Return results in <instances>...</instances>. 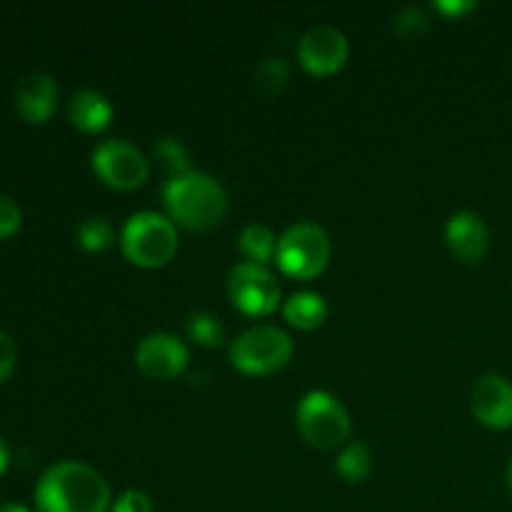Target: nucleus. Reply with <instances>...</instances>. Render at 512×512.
Listing matches in <instances>:
<instances>
[{"mask_svg":"<svg viewBox=\"0 0 512 512\" xmlns=\"http://www.w3.org/2000/svg\"><path fill=\"white\" fill-rule=\"evenodd\" d=\"M113 498L103 473L80 460H60L35 485L38 512H110Z\"/></svg>","mask_w":512,"mask_h":512,"instance_id":"1","label":"nucleus"},{"mask_svg":"<svg viewBox=\"0 0 512 512\" xmlns=\"http://www.w3.org/2000/svg\"><path fill=\"white\" fill-rule=\"evenodd\" d=\"M163 203L175 225L190 233H203L223 220L228 195L213 175L188 170L168 178V183L163 185Z\"/></svg>","mask_w":512,"mask_h":512,"instance_id":"2","label":"nucleus"},{"mask_svg":"<svg viewBox=\"0 0 512 512\" xmlns=\"http://www.w3.org/2000/svg\"><path fill=\"white\" fill-rule=\"evenodd\" d=\"M123 255L138 268H163L178 253V228L155 210H140L125 220L120 230Z\"/></svg>","mask_w":512,"mask_h":512,"instance_id":"3","label":"nucleus"},{"mask_svg":"<svg viewBox=\"0 0 512 512\" xmlns=\"http://www.w3.org/2000/svg\"><path fill=\"white\" fill-rule=\"evenodd\" d=\"M330 245L328 233L318 223H295L278 238L275 265L295 280H313L328 268Z\"/></svg>","mask_w":512,"mask_h":512,"instance_id":"4","label":"nucleus"},{"mask_svg":"<svg viewBox=\"0 0 512 512\" xmlns=\"http://www.w3.org/2000/svg\"><path fill=\"white\" fill-rule=\"evenodd\" d=\"M293 358V340L278 325H255L230 345V363L243 375H273Z\"/></svg>","mask_w":512,"mask_h":512,"instance_id":"5","label":"nucleus"},{"mask_svg":"<svg viewBox=\"0 0 512 512\" xmlns=\"http://www.w3.org/2000/svg\"><path fill=\"white\" fill-rule=\"evenodd\" d=\"M295 425L305 443L318 450H333L348 440L350 415L335 395L325 390H310L295 408Z\"/></svg>","mask_w":512,"mask_h":512,"instance_id":"6","label":"nucleus"},{"mask_svg":"<svg viewBox=\"0 0 512 512\" xmlns=\"http://www.w3.org/2000/svg\"><path fill=\"white\" fill-rule=\"evenodd\" d=\"M228 295L240 313L250 318H265L278 310L280 283L265 265L243 260L230 268Z\"/></svg>","mask_w":512,"mask_h":512,"instance_id":"7","label":"nucleus"},{"mask_svg":"<svg viewBox=\"0 0 512 512\" xmlns=\"http://www.w3.org/2000/svg\"><path fill=\"white\" fill-rule=\"evenodd\" d=\"M93 173L115 190H135L148 180L150 163L128 140H103L90 155Z\"/></svg>","mask_w":512,"mask_h":512,"instance_id":"8","label":"nucleus"},{"mask_svg":"<svg viewBox=\"0 0 512 512\" xmlns=\"http://www.w3.org/2000/svg\"><path fill=\"white\" fill-rule=\"evenodd\" d=\"M350 58V43L343 30L333 25H315L300 38L298 60L303 70L318 78L335 75Z\"/></svg>","mask_w":512,"mask_h":512,"instance_id":"9","label":"nucleus"},{"mask_svg":"<svg viewBox=\"0 0 512 512\" xmlns=\"http://www.w3.org/2000/svg\"><path fill=\"white\" fill-rule=\"evenodd\" d=\"M190 350L170 333H153L135 348V365L150 380H173L188 368Z\"/></svg>","mask_w":512,"mask_h":512,"instance_id":"10","label":"nucleus"},{"mask_svg":"<svg viewBox=\"0 0 512 512\" xmlns=\"http://www.w3.org/2000/svg\"><path fill=\"white\" fill-rule=\"evenodd\" d=\"M475 420L490 430L512 428V383L498 373L480 375L470 393Z\"/></svg>","mask_w":512,"mask_h":512,"instance_id":"11","label":"nucleus"},{"mask_svg":"<svg viewBox=\"0 0 512 512\" xmlns=\"http://www.w3.org/2000/svg\"><path fill=\"white\" fill-rule=\"evenodd\" d=\"M445 243L460 263L475 265L488 253L490 230L478 213L460 210L445 225Z\"/></svg>","mask_w":512,"mask_h":512,"instance_id":"12","label":"nucleus"},{"mask_svg":"<svg viewBox=\"0 0 512 512\" xmlns=\"http://www.w3.org/2000/svg\"><path fill=\"white\" fill-rule=\"evenodd\" d=\"M55 100H58V85H55L53 75L48 73H30L20 80L18 90H15V105L18 113L23 115L28 123H45L53 115Z\"/></svg>","mask_w":512,"mask_h":512,"instance_id":"13","label":"nucleus"},{"mask_svg":"<svg viewBox=\"0 0 512 512\" xmlns=\"http://www.w3.org/2000/svg\"><path fill=\"white\" fill-rule=\"evenodd\" d=\"M113 105L98 90H80L70 98L68 115L70 123L80 130V133L98 135L113 123Z\"/></svg>","mask_w":512,"mask_h":512,"instance_id":"14","label":"nucleus"},{"mask_svg":"<svg viewBox=\"0 0 512 512\" xmlns=\"http://www.w3.org/2000/svg\"><path fill=\"white\" fill-rule=\"evenodd\" d=\"M283 318L298 330H315L328 318V303L320 293L300 290L283 303Z\"/></svg>","mask_w":512,"mask_h":512,"instance_id":"15","label":"nucleus"},{"mask_svg":"<svg viewBox=\"0 0 512 512\" xmlns=\"http://www.w3.org/2000/svg\"><path fill=\"white\" fill-rule=\"evenodd\" d=\"M238 250L248 263H258L268 268L275 263V253H278V238L273 230L263 223H250L240 230L238 235Z\"/></svg>","mask_w":512,"mask_h":512,"instance_id":"16","label":"nucleus"},{"mask_svg":"<svg viewBox=\"0 0 512 512\" xmlns=\"http://www.w3.org/2000/svg\"><path fill=\"white\" fill-rule=\"evenodd\" d=\"M335 470L345 483H363L368 480L370 470H373V455L363 440H353L340 450L338 460H335Z\"/></svg>","mask_w":512,"mask_h":512,"instance_id":"17","label":"nucleus"},{"mask_svg":"<svg viewBox=\"0 0 512 512\" xmlns=\"http://www.w3.org/2000/svg\"><path fill=\"white\" fill-rule=\"evenodd\" d=\"M290 63L283 55H268L255 68V88L265 95H275L288 85Z\"/></svg>","mask_w":512,"mask_h":512,"instance_id":"18","label":"nucleus"},{"mask_svg":"<svg viewBox=\"0 0 512 512\" xmlns=\"http://www.w3.org/2000/svg\"><path fill=\"white\" fill-rule=\"evenodd\" d=\"M115 228L105 218H85L78 225V245L88 253H103L113 248Z\"/></svg>","mask_w":512,"mask_h":512,"instance_id":"19","label":"nucleus"},{"mask_svg":"<svg viewBox=\"0 0 512 512\" xmlns=\"http://www.w3.org/2000/svg\"><path fill=\"white\" fill-rule=\"evenodd\" d=\"M185 330H188L190 340H195L203 348H218L225 340L223 325L210 313H190L185 320Z\"/></svg>","mask_w":512,"mask_h":512,"instance_id":"20","label":"nucleus"},{"mask_svg":"<svg viewBox=\"0 0 512 512\" xmlns=\"http://www.w3.org/2000/svg\"><path fill=\"white\" fill-rule=\"evenodd\" d=\"M155 158L163 163V168L168 170L170 178L175 175H183L190 170V153L185 148L183 140L178 138H160L155 143Z\"/></svg>","mask_w":512,"mask_h":512,"instance_id":"21","label":"nucleus"},{"mask_svg":"<svg viewBox=\"0 0 512 512\" xmlns=\"http://www.w3.org/2000/svg\"><path fill=\"white\" fill-rule=\"evenodd\" d=\"M428 25V15H425V10L418 8V5H408V8L400 10L398 18H395V30H398L405 40L420 38V35L428 30Z\"/></svg>","mask_w":512,"mask_h":512,"instance_id":"22","label":"nucleus"},{"mask_svg":"<svg viewBox=\"0 0 512 512\" xmlns=\"http://www.w3.org/2000/svg\"><path fill=\"white\" fill-rule=\"evenodd\" d=\"M110 512H153V500L143 490H123L110 505Z\"/></svg>","mask_w":512,"mask_h":512,"instance_id":"23","label":"nucleus"},{"mask_svg":"<svg viewBox=\"0 0 512 512\" xmlns=\"http://www.w3.org/2000/svg\"><path fill=\"white\" fill-rule=\"evenodd\" d=\"M20 220H23V215H20L18 203L8 195H0V238L13 235L20 228Z\"/></svg>","mask_w":512,"mask_h":512,"instance_id":"24","label":"nucleus"},{"mask_svg":"<svg viewBox=\"0 0 512 512\" xmlns=\"http://www.w3.org/2000/svg\"><path fill=\"white\" fill-rule=\"evenodd\" d=\"M15 360H18V348H15V340L8 333L0 330V383L13 373Z\"/></svg>","mask_w":512,"mask_h":512,"instance_id":"25","label":"nucleus"},{"mask_svg":"<svg viewBox=\"0 0 512 512\" xmlns=\"http://www.w3.org/2000/svg\"><path fill=\"white\" fill-rule=\"evenodd\" d=\"M435 10L448 15V18H460V15L475 10V3L473 0H438V3H435Z\"/></svg>","mask_w":512,"mask_h":512,"instance_id":"26","label":"nucleus"},{"mask_svg":"<svg viewBox=\"0 0 512 512\" xmlns=\"http://www.w3.org/2000/svg\"><path fill=\"white\" fill-rule=\"evenodd\" d=\"M0 512H30V510L20 503H3L0 505Z\"/></svg>","mask_w":512,"mask_h":512,"instance_id":"27","label":"nucleus"},{"mask_svg":"<svg viewBox=\"0 0 512 512\" xmlns=\"http://www.w3.org/2000/svg\"><path fill=\"white\" fill-rule=\"evenodd\" d=\"M8 468V448H5V440L0 438V473Z\"/></svg>","mask_w":512,"mask_h":512,"instance_id":"28","label":"nucleus"},{"mask_svg":"<svg viewBox=\"0 0 512 512\" xmlns=\"http://www.w3.org/2000/svg\"><path fill=\"white\" fill-rule=\"evenodd\" d=\"M505 480H508V490H510V495H512V458H510V463H508V473H505Z\"/></svg>","mask_w":512,"mask_h":512,"instance_id":"29","label":"nucleus"}]
</instances>
